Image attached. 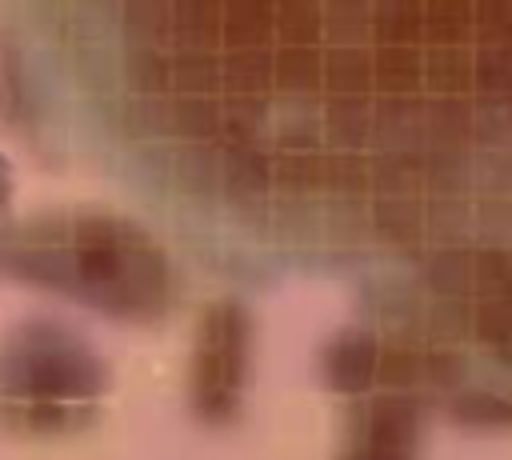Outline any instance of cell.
<instances>
[{"label": "cell", "instance_id": "cell-1", "mask_svg": "<svg viewBox=\"0 0 512 460\" xmlns=\"http://www.w3.org/2000/svg\"><path fill=\"white\" fill-rule=\"evenodd\" d=\"M240 368H244V316L228 304V308L212 312V320L204 328V344H200L196 396L208 412H220L232 404Z\"/></svg>", "mask_w": 512, "mask_h": 460}, {"label": "cell", "instance_id": "cell-2", "mask_svg": "<svg viewBox=\"0 0 512 460\" xmlns=\"http://www.w3.org/2000/svg\"><path fill=\"white\" fill-rule=\"evenodd\" d=\"M28 396H72V392H88L92 388V368L64 352V348H48V352H28V360L20 364V380H16Z\"/></svg>", "mask_w": 512, "mask_h": 460}]
</instances>
